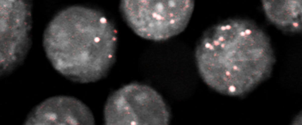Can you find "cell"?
<instances>
[{"instance_id": "obj_3", "label": "cell", "mask_w": 302, "mask_h": 125, "mask_svg": "<svg viewBox=\"0 0 302 125\" xmlns=\"http://www.w3.org/2000/svg\"><path fill=\"white\" fill-rule=\"evenodd\" d=\"M194 6L192 0H124L120 8L124 20L136 34L160 41L185 29Z\"/></svg>"}, {"instance_id": "obj_5", "label": "cell", "mask_w": 302, "mask_h": 125, "mask_svg": "<svg viewBox=\"0 0 302 125\" xmlns=\"http://www.w3.org/2000/svg\"><path fill=\"white\" fill-rule=\"evenodd\" d=\"M31 4L0 1V75L12 72L25 59L31 44Z\"/></svg>"}, {"instance_id": "obj_2", "label": "cell", "mask_w": 302, "mask_h": 125, "mask_svg": "<svg viewBox=\"0 0 302 125\" xmlns=\"http://www.w3.org/2000/svg\"><path fill=\"white\" fill-rule=\"evenodd\" d=\"M195 56L204 82L216 91L232 96L242 95L254 85L265 62L257 33L246 22L234 19L206 30Z\"/></svg>"}, {"instance_id": "obj_4", "label": "cell", "mask_w": 302, "mask_h": 125, "mask_svg": "<svg viewBox=\"0 0 302 125\" xmlns=\"http://www.w3.org/2000/svg\"><path fill=\"white\" fill-rule=\"evenodd\" d=\"M107 125H167L169 112L163 98L146 85L131 83L113 92L104 110Z\"/></svg>"}, {"instance_id": "obj_6", "label": "cell", "mask_w": 302, "mask_h": 125, "mask_svg": "<svg viewBox=\"0 0 302 125\" xmlns=\"http://www.w3.org/2000/svg\"><path fill=\"white\" fill-rule=\"evenodd\" d=\"M25 125H94L90 109L83 102L71 97L49 98L35 107L28 116Z\"/></svg>"}, {"instance_id": "obj_1", "label": "cell", "mask_w": 302, "mask_h": 125, "mask_svg": "<svg viewBox=\"0 0 302 125\" xmlns=\"http://www.w3.org/2000/svg\"><path fill=\"white\" fill-rule=\"evenodd\" d=\"M117 31L100 11L74 6L59 12L44 32L43 45L54 68L74 82H94L116 58Z\"/></svg>"}]
</instances>
